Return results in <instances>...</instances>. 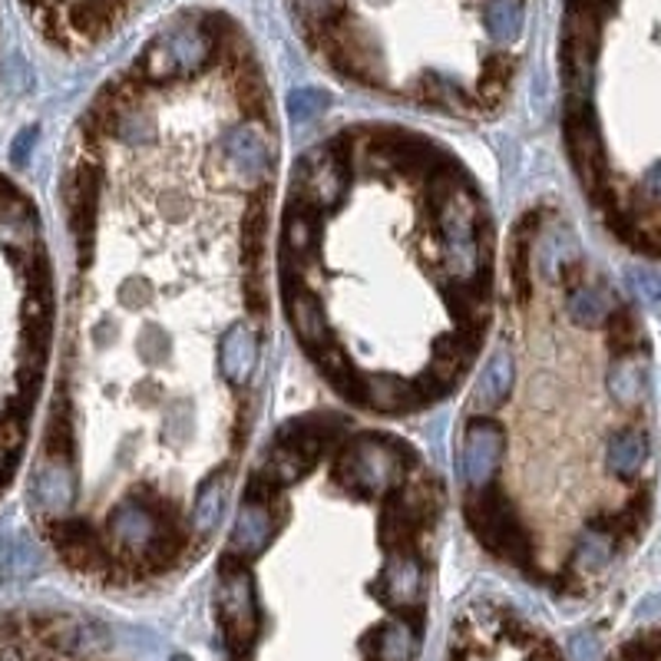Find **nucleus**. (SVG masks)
<instances>
[{
    "mask_svg": "<svg viewBox=\"0 0 661 661\" xmlns=\"http://www.w3.org/2000/svg\"><path fill=\"white\" fill-rule=\"evenodd\" d=\"M278 139L252 33L205 3L162 20L79 116L33 493L53 553L89 583L162 586L225 523L271 338Z\"/></svg>",
    "mask_w": 661,
    "mask_h": 661,
    "instance_id": "f257e3e1",
    "label": "nucleus"
},
{
    "mask_svg": "<svg viewBox=\"0 0 661 661\" xmlns=\"http://www.w3.org/2000/svg\"><path fill=\"white\" fill-rule=\"evenodd\" d=\"M288 328L328 387L364 414L447 401L497 321L490 199L447 142L358 119L291 166L275 225Z\"/></svg>",
    "mask_w": 661,
    "mask_h": 661,
    "instance_id": "f03ea898",
    "label": "nucleus"
},
{
    "mask_svg": "<svg viewBox=\"0 0 661 661\" xmlns=\"http://www.w3.org/2000/svg\"><path fill=\"white\" fill-rule=\"evenodd\" d=\"M444 490L404 437L305 414L245 470L215 566L225 661H424Z\"/></svg>",
    "mask_w": 661,
    "mask_h": 661,
    "instance_id": "7ed1b4c3",
    "label": "nucleus"
},
{
    "mask_svg": "<svg viewBox=\"0 0 661 661\" xmlns=\"http://www.w3.org/2000/svg\"><path fill=\"white\" fill-rule=\"evenodd\" d=\"M619 305L576 228L533 205L510 232L487 361L460 414L457 480L483 550L553 596H586L612 559L579 497V397L593 381L589 331Z\"/></svg>",
    "mask_w": 661,
    "mask_h": 661,
    "instance_id": "20e7f679",
    "label": "nucleus"
},
{
    "mask_svg": "<svg viewBox=\"0 0 661 661\" xmlns=\"http://www.w3.org/2000/svg\"><path fill=\"white\" fill-rule=\"evenodd\" d=\"M334 79L450 119L497 116L526 63L536 0H285Z\"/></svg>",
    "mask_w": 661,
    "mask_h": 661,
    "instance_id": "39448f33",
    "label": "nucleus"
},
{
    "mask_svg": "<svg viewBox=\"0 0 661 661\" xmlns=\"http://www.w3.org/2000/svg\"><path fill=\"white\" fill-rule=\"evenodd\" d=\"M440 661H566L559 646L516 606L480 599L450 629Z\"/></svg>",
    "mask_w": 661,
    "mask_h": 661,
    "instance_id": "423d86ee",
    "label": "nucleus"
},
{
    "mask_svg": "<svg viewBox=\"0 0 661 661\" xmlns=\"http://www.w3.org/2000/svg\"><path fill=\"white\" fill-rule=\"evenodd\" d=\"M0 661H122L109 642L60 612H20L0 619Z\"/></svg>",
    "mask_w": 661,
    "mask_h": 661,
    "instance_id": "0eeeda50",
    "label": "nucleus"
},
{
    "mask_svg": "<svg viewBox=\"0 0 661 661\" xmlns=\"http://www.w3.org/2000/svg\"><path fill=\"white\" fill-rule=\"evenodd\" d=\"M142 0H23L36 30L60 50H93L113 36Z\"/></svg>",
    "mask_w": 661,
    "mask_h": 661,
    "instance_id": "6e6552de",
    "label": "nucleus"
}]
</instances>
